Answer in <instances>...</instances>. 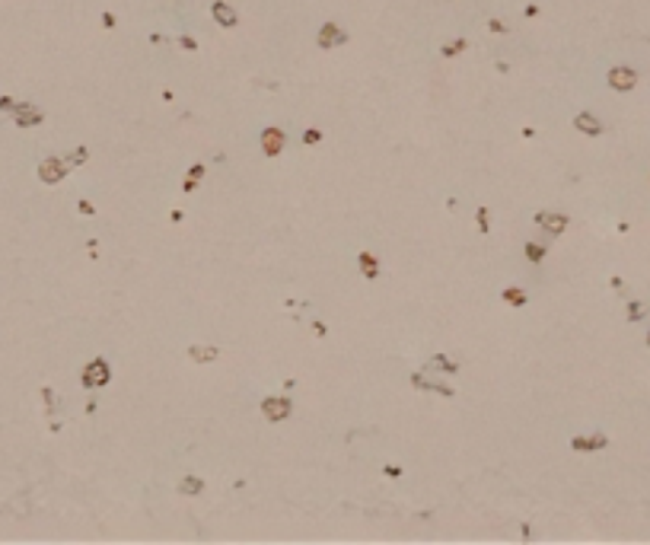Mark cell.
<instances>
[{"instance_id": "f1b7e54d", "label": "cell", "mask_w": 650, "mask_h": 545, "mask_svg": "<svg viewBox=\"0 0 650 545\" xmlns=\"http://www.w3.org/2000/svg\"><path fill=\"white\" fill-rule=\"evenodd\" d=\"M313 335H316V338H325V335H328L325 322H313Z\"/></svg>"}, {"instance_id": "836d02e7", "label": "cell", "mask_w": 650, "mask_h": 545, "mask_svg": "<svg viewBox=\"0 0 650 545\" xmlns=\"http://www.w3.org/2000/svg\"><path fill=\"white\" fill-rule=\"evenodd\" d=\"M102 26H105V29H112V26H115V16H112V13H105V16H102Z\"/></svg>"}, {"instance_id": "9a60e30c", "label": "cell", "mask_w": 650, "mask_h": 545, "mask_svg": "<svg viewBox=\"0 0 650 545\" xmlns=\"http://www.w3.org/2000/svg\"><path fill=\"white\" fill-rule=\"evenodd\" d=\"M500 300L507 303V306H513V309H520V306H526L529 303V293L523 290V287H517V284H510V287H504L500 290Z\"/></svg>"}, {"instance_id": "d6986e66", "label": "cell", "mask_w": 650, "mask_h": 545, "mask_svg": "<svg viewBox=\"0 0 650 545\" xmlns=\"http://www.w3.org/2000/svg\"><path fill=\"white\" fill-rule=\"evenodd\" d=\"M647 316V306L641 300H628V306H625V319L628 322H641Z\"/></svg>"}, {"instance_id": "4316f807", "label": "cell", "mask_w": 650, "mask_h": 545, "mask_svg": "<svg viewBox=\"0 0 650 545\" xmlns=\"http://www.w3.org/2000/svg\"><path fill=\"white\" fill-rule=\"evenodd\" d=\"M42 399H45V408H48V412H54V392H51L48 386L42 389Z\"/></svg>"}, {"instance_id": "ffe728a7", "label": "cell", "mask_w": 650, "mask_h": 545, "mask_svg": "<svg viewBox=\"0 0 650 545\" xmlns=\"http://www.w3.org/2000/svg\"><path fill=\"white\" fill-rule=\"evenodd\" d=\"M465 48H469V42H465V38H456V42L443 45V48H440V55H443V58H453V55H462Z\"/></svg>"}, {"instance_id": "1f68e13d", "label": "cell", "mask_w": 650, "mask_h": 545, "mask_svg": "<svg viewBox=\"0 0 650 545\" xmlns=\"http://www.w3.org/2000/svg\"><path fill=\"white\" fill-rule=\"evenodd\" d=\"M86 249H90V258H96V255H99V242H96V239L86 242Z\"/></svg>"}, {"instance_id": "d6a6232c", "label": "cell", "mask_w": 650, "mask_h": 545, "mask_svg": "<svg viewBox=\"0 0 650 545\" xmlns=\"http://www.w3.org/2000/svg\"><path fill=\"white\" fill-rule=\"evenodd\" d=\"M609 284H612V287H615V290H621V287H625V281H621V278H618V274H612V278H609Z\"/></svg>"}, {"instance_id": "484cf974", "label": "cell", "mask_w": 650, "mask_h": 545, "mask_svg": "<svg viewBox=\"0 0 650 545\" xmlns=\"http://www.w3.org/2000/svg\"><path fill=\"white\" fill-rule=\"evenodd\" d=\"M383 475H389V479H402V466H392V462H386V466H383Z\"/></svg>"}, {"instance_id": "8d00e7d4", "label": "cell", "mask_w": 650, "mask_h": 545, "mask_svg": "<svg viewBox=\"0 0 650 545\" xmlns=\"http://www.w3.org/2000/svg\"><path fill=\"white\" fill-rule=\"evenodd\" d=\"M644 345H647V348H650V332H647V338H644Z\"/></svg>"}, {"instance_id": "7402d4cb", "label": "cell", "mask_w": 650, "mask_h": 545, "mask_svg": "<svg viewBox=\"0 0 650 545\" xmlns=\"http://www.w3.org/2000/svg\"><path fill=\"white\" fill-rule=\"evenodd\" d=\"M322 137H325V134L319 131V128H306V131H303V147H316V144H322Z\"/></svg>"}, {"instance_id": "7a4b0ae2", "label": "cell", "mask_w": 650, "mask_h": 545, "mask_svg": "<svg viewBox=\"0 0 650 545\" xmlns=\"http://www.w3.org/2000/svg\"><path fill=\"white\" fill-rule=\"evenodd\" d=\"M290 412H293V402L287 399V395H268V399H261V415L277 424V421H287Z\"/></svg>"}, {"instance_id": "603a6c76", "label": "cell", "mask_w": 650, "mask_h": 545, "mask_svg": "<svg viewBox=\"0 0 650 545\" xmlns=\"http://www.w3.org/2000/svg\"><path fill=\"white\" fill-rule=\"evenodd\" d=\"M86 160H90V150H86V147H77V150L67 157V166H80V163H86Z\"/></svg>"}, {"instance_id": "ba28073f", "label": "cell", "mask_w": 650, "mask_h": 545, "mask_svg": "<svg viewBox=\"0 0 650 545\" xmlns=\"http://www.w3.org/2000/svg\"><path fill=\"white\" fill-rule=\"evenodd\" d=\"M316 42H319V48H338V45L348 42V32L338 23H325L319 29V35H316Z\"/></svg>"}, {"instance_id": "8992f818", "label": "cell", "mask_w": 650, "mask_h": 545, "mask_svg": "<svg viewBox=\"0 0 650 545\" xmlns=\"http://www.w3.org/2000/svg\"><path fill=\"white\" fill-rule=\"evenodd\" d=\"M606 80L615 93H631L638 86V70H631V67H612Z\"/></svg>"}, {"instance_id": "83f0119b", "label": "cell", "mask_w": 650, "mask_h": 545, "mask_svg": "<svg viewBox=\"0 0 650 545\" xmlns=\"http://www.w3.org/2000/svg\"><path fill=\"white\" fill-rule=\"evenodd\" d=\"M179 45H182L185 51H195V48H198V42H195L192 35H182V38H179Z\"/></svg>"}, {"instance_id": "277c9868", "label": "cell", "mask_w": 650, "mask_h": 545, "mask_svg": "<svg viewBox=\"0 0 650 545\" xmlns=\"http://www.w3.org/2000/svg\"><path fill=\"white\" fill-rule=\"evenodd\" d=\"M259 144H261V153H265V157H281V153H284V147H287V134H284L281 128L268 125L265 131H261Z\"/></svg>"}, {"instance_id": "5bb4252c", "label": "cell", "mask_w": 650, "mask_h": 545, "mask_svg": "<svg viewBox=\"0 0 650 545\" xmlns=\"http://www.w3.org/2000/svg\"><path fill=\"white\" fill-rule=\"evenodd\" d=\"M220 357V348L217 345H188V360L195 363H211Z\"/></svg>"}, {"instance_id": "9c48e42d", "label": "cell", "mask_w": 650, "mask_h": 545, "mask_svg": "<svg viewBox=\"0 0 650 545\" xmlns=\"http://www.w3.org/2000/svg\"><path fill=\"white\" fill-rule=\"evenodd\" d=\"M609 447L606 434H590V437H571V449L574 453H599Z\"/></svg>"}, {"instance_id": "52a82bcc", "label": "cell", "mask_w": 650, "mask_h": 545, "mask_svg": "<svg viewBox=\"0 0 650 545\" xmlns=\"http://www.w3.org/2000/svg\"><path fill=\"white\" fill-rule=\"evenodd\" d=\"M13 121H16L19 128H35V125L45 121V112L38 109V105H32V102H16L13 105Z\"/></svg>"}, {"instance_id": "f546056e", "label": "cell", "mask_w": 650, "mask_h": 545, "mask_svg": "<svg viewBox=\"0 0 650 545\" xmlns=\"http://www.w3.org/2000/svg\"><path fill=\"white\" fill-rule=\"evenodd\" d=\"M488 29H491V32H507V26L500 23V19H491V23H488Z\"/></svg>"}, {"instance_id": "e0dca14e", "label": "cell", "mask_w": 650, "mask_h": 545, "mask_svg": "<svg viewBox=\"0 0 650 545\" xmlns=\"http://www.w3.org/2000/svg\"><path fill=\"white\" fill-rule=\"evenodd\" d=\"M201 491H204V479H198V475H182V481H179V494L195 497V494H201Z\"/></svg>"}, {"instance_id": "30bf717a", "label": "cell", "mask_w": 650, "mask_h": 545, "mask_svg": "<svg viewBox=\"0 0 650 545\" xmlns=\"http://www.w3.org/2000/svg\"><path fill=\"white\" fill-rule=\"evenodd\" d=\"M574 128H577L580 134H586V137H599V134L606 131V125H602L593 112H577V115H574Z\"/></svg>"}, {"instance_id": "e575fe53", "label": "cell", "mask_w": 650, "mask_h": 545, "mask_svg": "<svg viewBox=\"0 0 650 545\" xmlns=\"http://www.w3.org/2000/svg\"><path fill=\"white\" fill-rule=\"evenodd\" d=\"M195 185H198V182H192V179H185V182H182V192H195Z\"/></svg>"}, {"instance_id": "7c38bea8", "label": "cell", "mask_w": 650, "mask_h": 545, "mask_svg": "<svg viewBox=\"0 0 650 545\" xmlns=\"http://www.w3.org/2000/svg\"><path fill=\"white\" fill-rule=\"evenodd\" d=\"M211 13H214V19H217V26H223V29H233L236 23H239V16H236V10L229 3H223V0H217V3L211 6Z\"/></svg>"}, {"instance_id": "4fadbf2b", "label": "cell", "mask_w": 650, "mask_h": 545, "mask_svg": "<svg viewBox=\"0 0 650 545\" xmlns=\"http://www.w3.org/2000/svg\"><path fill=\"white\" fill-rule=\"evenodd\" d=\"M357 268H360V274H363L367 281H376V278H379V261H376L373 252H367V249H360V252H357Z\"/></svg>"}, {"instance_id": "d4e9b609", "label": "cell", "mask_w": 650, "mask_h": 545, "mask_svg": "<svg viewBox=\"0 0 650 545\" xmlns=\"http://www.w3.org/2000/svg\"><path fill=\"white\" fill-rule=\"evenodd\" d=\"M77 211H80V214H86V217H93V214H96V207H93V201H86V198H83V201H77Z\"/></svg>"}, {"instance_id": "3957f363", "label": "cell", "mask_w": 650, "mask_h": 545, "mask_svg": "<svg viewBox=\"0 0 650 545\" xmlns=\"http://www.w3.org/2000/svg\"><path fill=\"white\" fill-rule=\"evenodd\" d=\"M539 224V230L542 233H548V236H561V233L567 230V214H561V211H536V217H532Z\"/></svg>"}, {"instance_id": "cb8c5ba5", "label": "cell", "mask_w": 650, "mask_h": 545, "mask_svg": "<svg viewBox=\"0 0 650 545\" xmlns=\"http://www.w3.org/2000/svg\"><path fill=\"white\" fill-rule=\"evenodd\" d=\"M204 172H207L204 163H192V166H188V179H192V182H201V179H204Z\"/></svg>"}, {"instance_id": "6da1fadb", "label": "cell", "mask_w": 650, "mask_h": 545, "mask_svg": "<svg viewBox=\"0 0 650 545\" xmlns=\"http://www.w3.org/2000/svg\"><path fill=\"white\" fill-rule=\"evenodd\" d=\"M108 383H112V367H108L105 357L90 360L83 367V373H80V386L83 389H99V386H108Z\"/></svg>"}, {"instance_id": "d590c367", "label": "cell", "mask_w": 650, "mask_h": 545, "mask_svg": "<svg viewBox=\"0 0 650 545\" xmlns=\"http://www.w3.org/2000/svg\"><path fill=\"white\" fill-rule=\"evenodd\" d=\"M182 217H185L182 211H172V214H169V220H172V224H182Z\"/></svg>"}, {"instance_id": "4dcf8cb0", "label": "cell", "mask_w": 650, "mask_h": 545, "mask_svg": "<svg viewBox=\"0 0 650 545\" xmlns=\"http://www.w3.org/2000/svg\"><path fill=\"white\" fill-rule=\"evenodd\" d=\"M13 105H16V102H13L10 96H3V99H0V112H13Z\"/></svg>"}, {"instance_id": "ac0fdd59", "label": "cell", "mask_w": 650, "mask_h": 545, "mask_svg": "<svg viewBox=\"0 0 650 545\" xmlns=\"http://www.w3.org/2000/svg\"><path fill=\"white\" fill-rule=\"evenodd\" d=\"M548 255L545 242H526V261H532V265H542Z\"/></svg>"}, {"instance_id": "44dd1931", "label": "cell", "mask_w": 650, "mask_h": 545, "mask_svg": "<svg viewBox=\"0 0 650 545\" xmlns=\"http://www.w3.org/2000/svg\"><path fill=\"white\" fill-rule=\"evenodd\" d=\"M475 220H478V230H482V233H491V211H488L485 204L475 211Z\"/></svg>"}, {"instance_id": "8fae6325", "label": "cell", "mask_w": 650, "mask_h": 545, "mask_svg": "<svg viewBox=\"0 0 650 545\" xmlns=\"http://www.w3.org/2000/svg\"><path fill=\"white\" fill-rule=\"evenodd\" d=\"M411 386L421 389V392H437L443 395V399H453V386H446V383H437V380H424V373H411Z\"/></svg>"}, {"instance_id": "2e32d148", "label": "cell", "mask_w": 650, "mask_h": 545, "mask_svg": "<svg viewBox=\"0 0 650 545\" xmlns=\"http://www.w3.org/2000/svg\"><path fill=\"white\" fill-rule=\"evenodd\" d=\"M427 367H430V370H440V373H446V376H456V373H459V363H456V360H450L443 351L433 354V357L427 360Z\"/></svg>"}, {"instance_id": "5b68a950", "label": "cell", "mask_w": 650, "mask_h": 545, "mask_svg": "<svg viewBox=\"0 0 650 545\" xmlns=\"http://www.w3.org/2000/svg\"><path fill=\"white\" fill-rule=\"evenodd\" d=\"M67 172H70V166H67V160H61V157H48V160H42V163H38V179L48 182V185L61 182Z\"/></svg>"}]
</instances>
